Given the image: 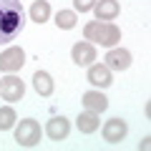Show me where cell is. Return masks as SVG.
<instances>
[{
	"label": "cell",
	"mask_w": 151,
	"mask_h": 151,
	"mask_svg": "<svg viewBox=\"0 0 151 151\" xmlns=\"http://www.w3.org/2000/svg\"><path fill=\"white\" fill-rule=\"evenodd\" d=\"M68 131H70V124H68L65 116H53V119L45 124V134L53 141H63L65 136H68Z\"/></svg>",
	"instance_id": "30bf717a"
},
{
	"label": "cell",
	"mask_w": 151,
	"mask_h": 151,
	"mask_svg": "<svg viewBox=\"0 0 151 151\" xmlns=\"http://www.w3.org/2000/svg\"><path fill=\"white\" fill-rule=\"evenodd\" d=\"M119 0H96V5H93V13H96V18L98 20H103V23H108V20H113V18L119 15Z\"/></svg>",
	"instance_id": "8fae6325"
},
{
	"label": "cell",
	"mask_w": 151,
	"mask_h": 151,
	"mask_svg": "<svg viewBox=\"0 0 151 151\" xmlns=\"http://www.w3.org/2000/svg\"><path fill=\"white\" fill-rule=\"evenodd\" d=\"M83 106H86V111L101 113V111L108 108V98L101 91H88V93H83Z\"/></svg>",
	"instance_id": "7c38bea8"
},
{
	"label": "cell",
	"mask_w": 151,
	"mask_h": 151,
	"mask_svg": "<svg viewBox=\"0 0 151 151\" xmlns=\"http://www.w3.org/2000/svg\"><path fill=\"white\" fill-rule=\"evenodd\" d=\"M83 38H86V40H91V43L113 48V45L121 40V28L113 25V23L91 20V23H86V28H83Z\"/></svg>",
	"instance_id": "7a4b0ae2"
},
{
	"label": "cell",
	"mask_w": 151,
	"mask_h": 151,
	"mask_svg": "<svg viewBox=\"0 0 151 151\" xmlns=\"http://www.w3.org/2000/svg\"><path fill=\"white\" fill-rule=\"evenodd\" d=\"M76 10H58V15H55V25L63 28V30H70V28H76Z\"/></svg>",
	"instance_id": "2e32d148"
},
{
	"label": "cell",
	"mask_w": 151,
	"mask_h": 151,
	"mask_svg": "<svg viewBox=\"0 0 151 151\" xmlns=\"http://www.w3.org/2000/svg\"><path fill=\"white\" fill-rule=\"evenodd\" d=\"M93 5H96V0H73V8L78 13H88L93 10Z\"/></svg>",
	"instance_id": "ac0fdd59"
},
{
	"label": "cell",
	"mask_w": 151,
	"mask_h": 151,
	"mask_svg": "<svg viewBox=\"0 0 151 151\" xmlns=\"http://www.w3.org/2000/svg\"><path fill=\"white\" fill-rule=\"evenodd\" d=\"M50 18V5H48V0H35L30 5V20H35L38 25L40 23H45Z\"/></svg>",
	"instance_id": "9a60e30c"
},
{
	"label": "cell",
	"mask_w": 151,
	"mask_h": 151,
	"mask_svg": "<svg viewBox=\"0 0 151 151\" xmlns=\"http://www.w3.org/2000/svg\"><path fill=\"white\" fill-rule=\"evenodd\" d=\"M23 63H25V53L18 45H10L8 50L0 53V70L3 73H15V70L23 68Z\"/></svg>",
	"instance_id": "277c9868"
},
{
	"label": "cell",
	"mask_w": 151,
	"mask_h": 151,
	"mask_svg": "<svg viewBox=\"0 0 151 151\" xmlns=\"http://www.w3.org/2000/svg\"><path fill=\"white\" fill-rule=\"evenodd\" d=\"M103 60H106V65L111 70H126L131 65V53L126 48H111Z\"/></svg>",
	"instance_id": "9c48e42d"
},
{
	"label": "cell",
	"mask_w": 151,
	"mask_h": 151,
	"mask_svg": "<svg viewBox=\"0 0 151 151\" xmlns=\"http://www.w3.org/2000/svg\"><path fill=\"white\" fill-rule=\"evenodd\" d=\"M88 81H91L96 88H108L113 83L111 68H108L106 63H91L88 65Z\"/></svg>",
	"instance_id": "8992f818"
},
{
	"label": "cell",
	"mask_w": 151,
	"mask_h": 151,
	"mask_svg": "<svg viewBox=\"0 0 151 151\" xmlns=\"http://www.w3.org/2000/svg\"><path fill=\"white\" fill-rule=\"evenodd\" d=\"M76 126H78V131H81V134H93V131H98V126H101L98 113H93V111L81 113V116H78V121H76Z\"/></svg>",
	"instance_id": "5bb4252c"
},
{
	"label": "cell",
	"mask_w": 151,
	"mask_h": 151,
	"mask_svg": "<svg viewBox=\"0 0 151 151\" xmlns=\"http://www.w3.org/2000/svg\"><path fill=\"white\" fill-rule=\"evenodd\" d=\"M70 55H73L76 65H91L93 60H96V48H93V43H88V40H81V43L73 45Z\"/></svg>",
	"instance_id": "ba28073f"
},
{
	"label": "cell",
	"mask_w": 151,
	"mask_h": 151,
	"mask_svg": "<svg viewBox=\"0 0 151 151\" xmlns=\"http://www.w3.org/2000/svg\"><path fill=\"white\" fill-rule=\"evenodd\" d=\"M126 134H129V126H126V121H121V119H111V121H106V126H103V139H106L108 144L124 141Z\"/></svg>",
	"instance_id": "52a82bcc"
},
{
	"label": "cell",
	"mask_w": 151,
	"mask_h": 151,
	"mask_svg": "<svg viewBox=\"0 0 151 151\" xmlns=\"http://www.w3.org/2000/svg\"><path fill=\"white\" fill-rule=\"evenodd\" d=\"M23 93H25V86H23L20 78H15V76L0 78V96L5 98V101H20Z\"/></svg>",
	"instance_id": "5b68a950"
},
{
	"label": "cell",
	"mask_w": 151,
	"mask_h": 151,
	"mask_svg": "<svg viewBox=\"0 0 151 151\" xmlns=\"http://www.w3.org/2000/svg\"><path fill=\"white\" fill-rule=\"evenodd\" d=\"M15 126V111L10 106H3L0 108V131H8Z\"/></svg>",
	"instance_id": "e0dca14e"
},
{
	"label": "cell",
	"mask_w": 151,
	"mask_h": 151,
	"mask_svg": "<svg viewBox=\"0 0 151 151\" xmlns=\"http://www.w3.org/2000/svg\"><path fill=\"white\" fill-rule=\"evenodd\" d=\"M33 88H35L38 96H50L55 86H53V78L45 70H35V76H33Z\"/></svg>",
	"instance_id": "4fadbf2b"
},
{
	"label": "cell",
	"mask_w": 151,
	"mask_h": 151,
	"mask_svg": "<svg viewBox=\"0 0 151 151\" xmlns=\"http://www.w3.org/2000/svg\"><path fill=\"white\" fill-rule=\"evenodd\" d=\"M25 25L20 0H0V43H10Z\"/></svg>",
	"instance_id": "6da1fadb"
},
{
	"label": "cell",
	"mask_w": 151,
	"mask_h": 151,
	"mask_svg": "<svg viewBox=\"0 0 151 151\" xmlns=\"http://www.w3.org/2000/svg\"><path fill=\"white\" fill-rule=\"evenodd\" d=\"M15 141H18V146H25V149L35 146L40 141V124L33 119H23L15 129Z\"/></svg>",
	"instance_id": "3957f363"
}]
</instances>
